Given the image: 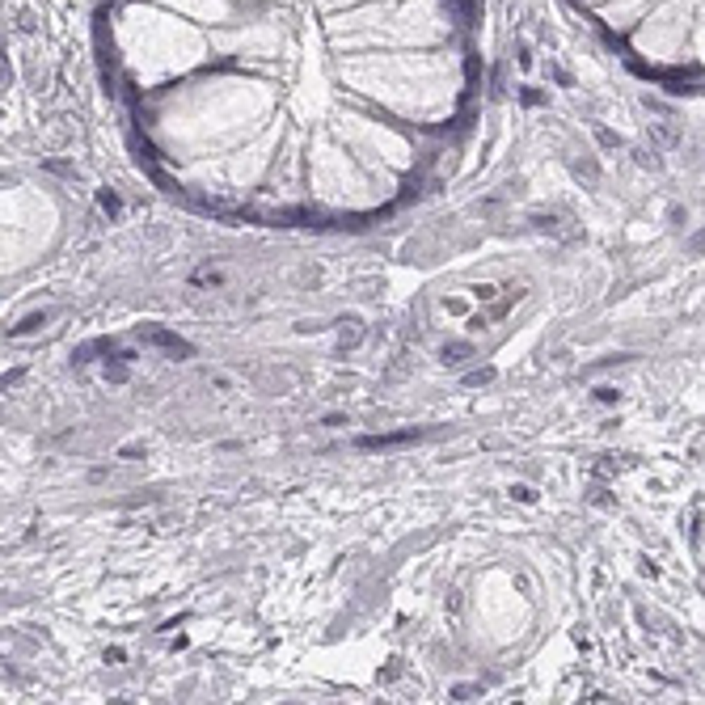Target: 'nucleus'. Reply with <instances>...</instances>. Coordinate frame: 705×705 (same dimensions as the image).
I'll return each instance as SVG.
<instances>
[{"instance_id":"nucleus-2","label":"nucleus","mask_w":705,"mask_h":705,"mask_svg":"<svg viewBox=\"0 0 705 705\" xmlns=\"http://www.w3.org/2000/svg\"><path fill=\"white\" fill-rule=\"evenodd\" d=\"M144 338H148V343H156V347H170L174 355H186V351H190V347H186L182 338H174V334H161V329H148Z\"/></svg>"},{"instance_id":"nucleus-1","label":"nucleus","mask_w":705,"mask_h":705,"mask_svg":"<svg viewBox=\"0 0 705 705\" xmlns=\"http://www.w3.org/2000/svg\"><path fill=\"white\" fill-rule=\"evenodd\" d=\"M418 440V431H401V435H372V440H363V448H393V444H410Z\"/></svg>"},{"instance_id":"nucleus-10","label":"nucleus","mask_w":705,"mask_h":705,"mask_svg":"<svg viewBox=\"0 0 705 705\" xmlns=\"http://www.w3.org/2000/svg\"><path fill=\"white\" fill-rule=\"evenodd\" d=\"M688 249H705V232H701V237H693V241H688Z\"/></svg>"},{"instance_id":"nucleus-3","label":"nucleus","mask_w":705,"mask_h":705,"mask_svg":"<svg viewBox=\"0 0 705 705\" xmlns=\"http://www.w3.org/2000/svg\"><path fill=\"white\" fill-rule=\"evenodd\" d=\"M651 136H655L659 144H676V131H671V127H663V123H655V127H651Z\"/></svg>"},{"instance_id":"nucleus-5","label":"nucleus","mask_w":705,"mask_h":705,"mask_svg":"<svg viewBox=\"0 0 705 705\" xmlns=\"http://www.w3.org/2000/svg\"><path fill=\"white\" fill-rule=\"evenodd\" d=\"M359 343V321H351V329H343V347H355Z\"/></svg>"},{"instance_id":"nucleus-4","label":"nucleus","mask_w":705,"mask_h":705,"mask_svg":"<svg viewBox=\"0 0 705 705\" xmlns=\"http://www.w3.org/2000/svg\"><path fill=\"white\" fill-rule=\"evenodd\" d=\"M464 355H469V347H460V343L456 347H444V363H460Z\"/></svg>"},{"instance_id":"nucleus-8","label":"nucleus","mask_w":705,"mask_h":705,"mask_svg":"<svg viewBox=\"0 0 705 705\" xmlns=\"http://www.w3.org/2000/svg\"><path fill=\"white\" fill-rule=\"evenodd\" d=\"M520 97H524V102H528V106H541V102H545V97H541V93H536V89H524Z\"/></svg>"},{"instance_id":"nucleus-7","label":"nucleus","mask_w":705,"mask_h":705,"mask_svg":"<svg viewBox=\"0 0 705 705\" xmlns=\"http://www.w3.org/2000/svg\"><path fill=\"white\" fill-rule=\"evenodd\" d=\"M473 296H478V300H494V296H498V287H490V283H482V287H473Z\"/></svg>"},{"instance_id":"nucleus-6","label":"nucleus","mask_w":705,"mask_h":705,"mask_svg":"<svg viewBox=\"0 0 705 705\" xmlns=\"http://www.w3.org/2000/svg\"><path fill=\"white\" fill-rule=\"evenodd\" d=\"M43 321H47V317H25V321H21V325H17L13 334H30V329H39Z\"/></svg>"},{"instance_id":"nucleus-9","label":"nucleus","mask_w":705,"mask_h":705,"mask_svg":"<svg viewBox=\"0 0 705 705\" xmlns=\"http://www.w3.org/2000/svg\"><path fill=\"white\" fill-rule=\"evenodd\" d=\"M511 494H515V498H520V502H532V498H536V494H532V490H528V486H511Z\"/></svg>"}]
</instances>
